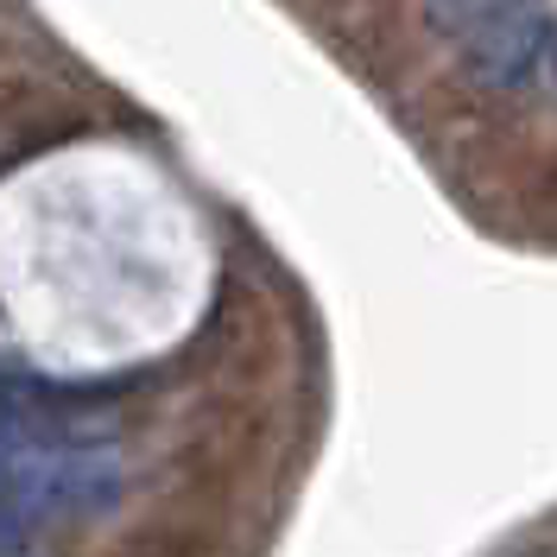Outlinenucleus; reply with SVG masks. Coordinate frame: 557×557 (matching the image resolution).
<instances>
[{
	"label": "nucleus",
	"instance_id": "f257e3e1",
	"mask_svg": "<svg viewBox=\"0 0 557 557\" xmlns=\"http://www.w3.org/2000/svg\"><path fill=\"white\" fill-rule=\"evenodd\" d=\"M114 500L121 456L108 444L0 412V507H13L20 520H102Z\"/></svg>",
	"mask_w": 557,
	"mask_h": 557
},
{
	"label": "nucleus",
	"instance_id": "f03ea898",
	"mask_svg": "<svg viewBox=\"0 0 557 557\" xmlns=\"http://www.w3.org/2000/svg\"><path fill=\"white\" fill-rule=\"evenodd\" d=\"M469 76L487 89H520L539 76L545 51L557 38V13L552 0H500L487 20L469 26Z\"/></svg>",
	"mask_w": 557,
	"mask_h": 557
},
{
	"label": "nucleus",
	"instance_id": "7ed1b4c3",
	"mask_svg": "<svg viewBox=\"0 0 557 557\" xmlns=\"http://www.w3.org/2000/svg\"><path fill=\"white\" fill-rule=\"evenodd\" d=\"M494 7H500V0H424V20H431L437 33H456V38H462L475 20H487Z\"/></svg>",
	"mask_w": 557,
	"mask_h": 557
},
{
	"label": "nucleus",
	"instance_id": "20e7f679",
	"mask_svg": "<svg viewBox=\"0 0 557 557\" xmlns=\"http://www.w3.org/2000/svg\"><path fill=\"white\" fill-rule=\"evenodd\" d=\"M20 545H26V520L13 507H0V552H20Z\"/></svg>",
	"mask_w": 557,
	"mask_h": 557
}]
</instances>
